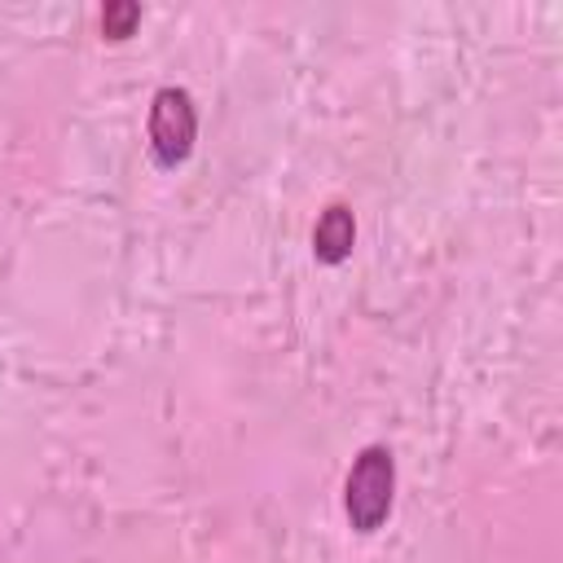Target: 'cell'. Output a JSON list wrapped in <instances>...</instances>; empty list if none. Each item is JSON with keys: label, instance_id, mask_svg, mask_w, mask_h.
Masks as SVG:
<instances>
[{"label": "cell", "instance_id": "6da1fadb", "mask_svg": "<svg viewBox=\"0 0 563 563\" xmlns=\"http://www.w3.org/2000/svg\"><path fill=\"white\" fill-rule=\"evenodd\" d=\"M396 506V453L387 444H365L356 449L347 479H343V515L347 528L369 537L387 523Z\"/></svg>", "mask_w": 563, "mask_h": 563}, {"label": "cell", "instance_id": "7a4b0ae2", "mask_svg": "<svg viewBox=\"0 0 563 563\" xmlns=\"http://www.w3.org/2000/svg\"><path fill=\"white\" fill-rule=\"evenodd\" d=\"M194 141H198V101H194V92L180 88V84H163L150 97V119H145L150 158L172 172L194 154Z\"/></svg>", "mask_w": 563, "mask_h": 563}, {"label": "cell", "instance_id": "3957f363", "mask_svg": "<svg viewBox=\"0 0 563 563\" xmlns=\"http://www.w3.org/2000/svg\"><path fill=\"white\" fill-rule=\"evenodd\" d=\"M356 246V211L347 202H330L312 224V255L317 264H343Z\"/></svg>", "mask_w": 563, "mask_h": 563}, {"label": "cell", "instance_id": "277c9868", "mask_svg": "<svg viewBox=\"0 0 563 563\" xmlns=\"http://www.w3.org/2000/svg\"><path fill=\"white\" fill-rule=\"evenodd\" d=\"M136 26H141L136 0H106V9H101V35L106 40H128Z\"/></svg>", "mask_w": 563, "mask_h": 563}]
</instances>
